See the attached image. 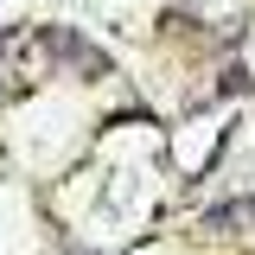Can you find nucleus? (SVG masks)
Here are the masks:
<instances>
[{
    "label": "nucleus",
    "instance_id": "nucleus-1",
    "mask_svg": "<svg viewBox=\"0 0 255 255\" xmlns=\"http://www.w3.org/2000/svg\"><path fill=\"white\" fill-rule=\"evenodd\" d=\"M211 230H255V198H243V204H223L217 217H211Z\"/></svg>",
    "mask_w": 255,
    "mask_h": 255
}]
</instances>
